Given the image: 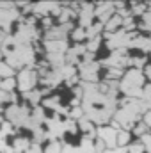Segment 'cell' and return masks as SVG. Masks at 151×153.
I'll return each mask as SVG.
<instances>
[{
  "instance_id": "obj_3",
  "label": "cell",
  "mask_w": 151,
  "mask_h": 153,
  "mask_svg": "<svg viewBox=\"0 0 151 153\" xmlns=\"http://www.w3.org/2000/svg\"><path fill=\"white\" fill-rule=\"evenodd\" d=\"M44 48L48 53H66V41H44Z\"/></svg>"
},
{
  "instance_id": "obj_10",
  "label": "cell",
  "mask_w": 151,
  "mask_h": 153,
  "mask_svg": "<svg viewBox=\"0 0 151 153\" xmlns=\"http://www.w3.org/2000/svg\"><path fill=\"white\" fill-rule=\"evenodd\" d=\"M61 152H62V144L59 141H50L46 150H44V153H61Z\"/></svg>"
},
{
  "instance_id": "obj_12",
  "label": "cell",
  "mask_w": 151,
  "mask_h": 153,
  "mask_svg": "<svg viewBox=\"0 0 151 153\" xmlns=\"http://www.w3.org/2000/svg\"><path fill=\"white\" fill-rule=\"evenodd\" d=\"M141 144L144 146L146 153H151V132H148L146 135H142V137H141Z\"/></svg>"
},
{
  "instance_id": "obj_4",
  "label": "cell",
  "mask_w": 151,
  "mask_h": 153,
  "mask_svg": "<svg viewBox=\"0 0 151 153\" xmlns=\"http://www.w3.org/2000/svg\"><path fill=\"white\" fill-rule=\"evenodd\" d=\"M132 132L130 130H119L117 132V139H115V143H117V148H128L130 144H132Z\"/></svg>"
},
{
  "instance_id": "obj_5",
  "label": "cell",
  "mask_w": 151,
  "mask_h": 153,
  "mask_svg": "<svg viewBox=\"0 0 151 153\" xmlns=\"http://www.w3.org/2000/svg\"><path fill=\"white\" fill-rule=\"evenodd\" d=\"M148 132H150V128L142 123V119H141L139 123H135V125H133V128H132V135H135V137H139V139H141L142 135H146Z\"/></svg>"
},
{
  "instance_id": "obj_7",
  "label": "cell",
  "mask_w": 151,
  "mask_h": 153,
  "mask_svg": "<svg viewBox=\"0 0 151 153\" xmlns=\"http://www.w3.org/2000/svg\"><path fill=\"white\" fill-rule=\"evenodd\" d=\"M71 38H73V41H76V45H82V41L87 39L85 29H82V27H75V30L71 32Z\"/></svg>"
},
{
  "instance_id": "obj_6",
  "label": "cell",
  "mask_w": 151,
  "mask_h": 153,
  "mask_svg": "<svg viewBox=\"0 0 151 153\" xmlns=\"http://www.w3.org/2000/svg\"><path fill=\"white\" fill-rule=\"evenodd\" d=\"M11 148H13V153H21V152H25V150H29L30 144H29L27 139H21V137H20V139L14 141V144H13Z\"/></svg>"
},
{
  "instance_id": "obj_11",
  "label": "cell",
  "mask_w": 151,
  "mask_h": 153,
  "mask_svg": "<svg viewBox=\"0 0 151 153\" xmlns=\"http://www.w3.org/2000/svg\"><path fill=\"white\" fill-rule=\"evenodd\" d=\"M126 153H146V150H144V146L141 143H132L126 148Z\"/></svg>"
},
{
  "instance_id": "obj_1",
  "label": "cell",
  "mask_w": 151,
  "mask_h": 153,
  "mask_svg": "<svg viewBox=\"0 0 151 153\" xmlns=\"http://www.w3.org/2000/svg\"><path fill=\"white\" fill-rule=\"evenodd\" d=\"M38 80H39V76H38V71H36V70L25 68V70L20 71V76H18L16 85H20V89H21L23 93H30V91L36 89Z\"/></svg>"
},
{
  "instance_id": "obj_14",
  "label": "cell",
  "mask_w": 151,
  "mask_h": 153,
  "mask_svg": "<svg viewBox=\"0 0 151 153\" xmlns=\"http://www.w3.org/2000/svg\"><path fill=\"white\" fill-rule=\"evenodd\" d=\"M2 57H4V53H2V52H0V62H2Z\"/></svg>"
},
{
  "instance_id": "obj_9",
  "label": "cell",
  "mask_w": 151,
  "mask_h": 153,
  "mask_svg": "<svg viewBox=\"0 0 151 153\" xmlns=\"http://www.w3.org/2000/svg\"><path fill=\"white\" fill-rule=\"evenodd\" d=\"M13 68L7 64V62H0V80L4 78H13Z\"/></svg>"
},
{
  "instance_id": "obj_13",
  "label": "cell",
  "mask_w": 151,
  "mask_h": 153,
  "mask_svg": "<svg viewBox=\"0 0 151 153\" xmlns=\"http://www.w3.org/2000/svg\"><path fill=\"white\" fill-rule=\"evenodd\" d=\"M142 123H144V125H146V126L151 130V111H148L146 114L142 116Z\"/></svg>"
},
{
  "instance_id": "obj_8",
  "label": "cell",
  "mask_w": 151,
  "mask_h": 153,
  "mask_svg": "<svg viewBox=\"0 0 151 153\" xmlns=\"http://www.w3.org/2000/svg\"><path fill=\"white\" fill-rule=\"evenodd\" d=\"M14 87H16V80L14 78H4V80H0V89L4 93H13Z\"/></svg>"
},
{
  "instance_id": "obj_2",
  "label": "cell",
  "mask_w": 151,
  "mask_h": 153,
  "mask_svg": "<svg viewBox=\"0 0 151 153\" xmlns=\"http://www.w3.org/2000/svg\"><path fill=\"white\" fill-rule=\"evenodd\" d=\"M96 137L105 144L107 150H115V148H117V143H115L117 132L114 130L112 126H100V128L96 130Z\"/></svg>"
},
{
  "instance_id": "obj_15",
  "label": "cell",
  "mask_w": 151,
  "mask_h": 153,
  "mask_svg": "<svg viewBox=\"0 0 151 153\" xmlns=\"http://www.w3.org/2000/svg\"><path fill=\"white\" fill-rule=\"evenodd\" d=\"M150 57H151V52H150Z\"/></svg>"
}]
</instances>
